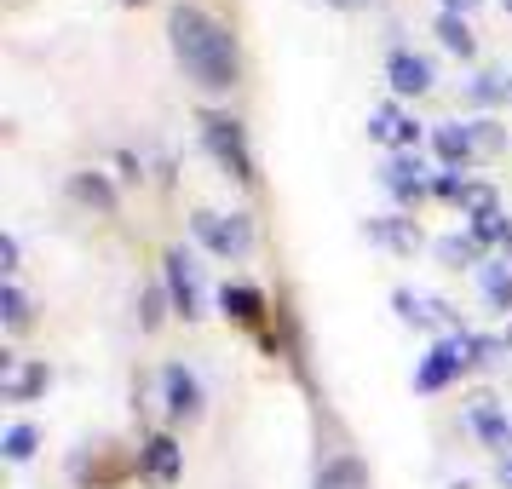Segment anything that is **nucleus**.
<instances>
[{
    "label": "nucleus",
    "mask_w": 512,
    "mask_h": 489,
    "mask_svg": "<svg viewBox=\"0 0 512 489\" xmlns=\"http://www.w3.org/2000/svg\"><path fill=\"white\" fill-rule=\"evenodd\" d=\"M443 6H449V12H466V6H478V0H443Z\"/></svg>",
    "instance_id": "obj_31"
},
{
    "label": "nucleus",
    "mask_w": 512,
    "mask_h": 489,
    "mask_svg": "<svg viewBox=\"0 0 512 489\" xmlns=\"http://www.w3.org/2000/svg\"><path fill=\"white\" fill-rule=\"evenodd\" d=\"M0 317H6V328H29V300L12 288V282L0 288Z\"/></svg>",
    "instance_id": "obj_24"
},
{
    "label": "nucleus",
    "mask_w": 512,
    "mask_h": 489,
    "mask_svg": "<svg viewBox=\"0 0 512 489\" xmlns=\"http://www.w3.org/2000/svg\"><path fill=\"white\" fill-rule=\"evenodd\" d=\"M438 259H443V265H455V271H461V265H484V242H478L472 231H466V236H443Z\"/></svg>",
    "instance_id": "obj_19"
},
{
    "label": "nucleus",
    "mask_w": 512,
    "mask_h": 489,
    "mask_svg": "<svg viewBox=\"0 0 512 489\" xmlns=\"http://www.w3.org/2000/svg\"><path fill=\"white\" fill-rule=\"evenodd\" d=\"M392 305L403 311V323H415V328H438V323H449V305H438V300H420V294H409V288H397V294H392Z\"/></svg>",
    "instance_id": "obj_16"
},
{
    "label": "nucleus",
    "mask_w": 512,
    "mask_h": 489,
    "mask_svg": "<svg viewBox=\"0 0 512 489\" xmlns=\"http://www.w3.org/2000/svg\"><path fill=\"white\" fill-rule=\"evenodd\" d=\"M438 41L455 52V58H472V29H466L461 12H443V18H438Z\"/></svg>",
    "instance_id": "obj_21"
},
{
    "label": "nucleus",
    "mask_w": 512,
    "mask_h": 489,
    "mask_svg": "<svg viewBox=\"0 0 512 489\" xmlns=\"http://www.w3.org/2000/svg\"><path fill=\"white\" fill-rule=\"evenodd\" d=\"M334 6H357V0H334Z\"/></svg>",
    "instance_id": "obj_33"
},
{
    "label": "nucleus",
    "mask_w": 512,
    "mask_h": 489,
    "mask_svg": "<svg viewBox=\"0 0 512 489\" xmlns=\"http://www.w3.org/2000/svg\"><path fill=\"white\" fill-rule=\"evenodd\" d=\"M139 466H144V478L156 489H167L173 478H179V443L167 438V432H156V438L144 443V455H139Z\"/></svg>",
    "instance_id": "obj_11"
},
{
    "label": "nucleus",
    "mask_w": 512,
    "mask_h": 489,
    "mask_svg": "<svg viewBox=\"0 0 512 489\" xmlns=\"http://www.w3.org/2000/svg\"><path fill=\"white\" fill-rule=\"evenodd\" d=\"M139 323H144V328H156V323H162V288H150V294H144V311H139Z\"/></svg>",
    "instance_id": "obj_28"
},
{
    "label": "nucleus",
    "mask_w": 512,
    "mask_h": 489,
    "mask_svg": "<svg viewBox=\"0 0 512 489\" xmlns=\"http://www.w3.org/2000/svg\"><path fill=\"white\" fill-rule=\"evenodd\" d=\"M466 420H472V432L489 443V449H501L507 455L512 449V420L495 409V397H472V409H466Z\"/></svg>",
    "instance_id": "obj_10"
},
{
    "label": "nucleus",
    "mask_w": 512,
    "mask_h": 489,
    "mask_svg": "<svg viewBox=\"0 0 512 489\" xmlns=\"http://www.w3.org/2000/svg\"><path fill=\"white\" fill-rule=\"evenodd\" d=\"M369 236L386 242V248H397V254H415L420 248V231L409 225V219H369Z\"/></svg>",
    "instance_id": "obj_18"
},
{
    "label": "nucleus",
    "mask_w": 512,
    "mask_h": 489,
    "mask_svg": "<svg viewBox=\"0 0 512 489\" xmlns=\"http://www.w3.org/2000/svg\"><path fill=\"white\" fill-rule=\"evenodd\" d=\"M466 93L478 98V104H495V98L512 93V81H501V75H472V87H466Z\"/></svg>",
    "instance_id": "obj_26"
},
{
    "label": "nucleus",
    "mask_w": 512,
    "mask_h": 489,
    "mask_svg": "<svg viewBox=\"0 0 512 489\" xmlns=\"http://www.w3.org/2000/svg\"><path fill=\"white\" fill-rule=\"evenodd\" d=\"M432 144H438L443 167H455V173H461V167L478 156V139H472V127H438V133H432Z\"/></svg>",
    "instance_id": "obj_14"
},
{
    "label": "nucleus",
    "mask_w": 512,
    "mask_h": 489,
    "mask_svg": "<svg viewBox=\"0 0 512 489\" xmlns=\"http://www.w3.org/2000/svg\"><path fill=\"white\" fill-rule=\"evenodd\" d=\"M386 81H392V93H426V87H432V64H426V58H420V52H392V58H386Z\"/></svg>",
    "instance_id": "obj_8"
},
{
    "label": "nucleus",
    "mask_w": 512,
    "mask_h": 489,
    "mask_svg": "<svg viewBox=\"0 0 512 489\" xmlns=\"http://www.w3.org/2000/svg\"><path fill=\"white\" fill-rule=\"evenodd\" d=\"M167 35H173V58H179V70H185L202 93H231L236 81H242V52H236V35L219 24L213 12L179 0V6L167 12Z\"/></svg>",
    "instance_id": "obj_1"
},
{
    "label": "nucleus",
    "mask_w": 512,
    "mask_h": 489,
    "mask_svg": "<svg viewBox=\"0 0 512 489\" xmlns=\"http://www.w3.org/2000/svg\"><path fill=\"white\" fill-rule=\"evenodd\" d=\"M478 282H484V300L495 311H512V265L507 259H484L478 265Z\"/></svg>",
    "instance_id": "obj_17"
},
{
    "label": "nucleus",
    "mask_w": 512,
    "mask_h": 489,
    "mask_svg": "<svg viewBox=\"0 0 512 489\" xmlns=\"http://www.w3.org/2000/svg\"><path fill=\"white\" fill-rule=\"evenodd\" d=\"M369 139L374 144H392L397 156H403V150H415V144H420V121H409L397 104H380V110L369 116Z\"/></svg>",
    "instance_id": "obj_7"
},
{
    "label": "nucleus",
    "mask_w": 512,
    "mask_h": 489,
    "mask_svg": "<svg viewBox=\"0 0 512 489\" xmlns=\"http://www.w3.org/2000/svg\"><path fill=\"white\" fill-rule=\"evenodd\" d=\"M0 369H6L0 392L12 397V403H24V397H35V392H47V369H41V363H18V357H0Z\"/></svg>",
    "instance_id": "obj_12"
},
{
    "label": "nucleus",
    "mask_w": 512,
    "mask_h": 489,
    "mask_svg": "<svg viewBox=\"0 0 512 489\" xmlns=\"http://www.w3.org/2000/svg\"><path fill=\"white\" fill-rule=\"evenodd\" d=\"M167 294L185 317H202V282H196V259L185 248H167Z\"/></svg>",
    "instance_id": "obj_5"
},
{
    "label": "nucleus",
    "mask_w": 512,
    "mask_h": 489,
    "mask_svg": "<svg viewBox=\"0 0 512 489\" xmlns=\"http://www.w3.org/2000/svg\"><path fill=\"white\" fill-rule=\"evenodd\" d=\"M501 484L512 489V455H507V461H501Z\"/></svg>",
    "instance_id": "obj_32"
},
{
    "label": "nucleus",
    "mask_w": 512,
    "mask_h": 489,
    "mask_svg": "<svg viewBox=\"0 0 512 489\" xmlns=\"http://www.w3.org/2000/svg\"><path fill=\"white\" fill-rule=\"evenodd\" d=\"M219 305H225V317H236V323H259V317H265V294L248 288V282H225Z\"/></svg>",
    "instance_id": "obj_15"
},
{
    "label": "nucleus",
    "mask_w": 512,
    "mask_h": 489,
    "mask_svg": "<svg viewBox=\"0 0 512 489\" xmlns=\"http://www.w3.org/2000/svg\"><path fill=\"white\" fill-rule=\"evenodd\" d=\"M455 208L472 213V219H489V213H501V202H495V190H489V185L466 179V190H461V202H455Z\"/></svg>",
    "instance_id": "obj_23"
},
{
    "label": "nucleus",
    "mask_w": 512,
    "mask_h": 489,
    "mask_svg": "<svg viewBox=\"0 0 512 489\" xmlns=\"http://www.w3.org/2000/svg\"><path fill=\"white\" fill-rule=\"evenodd\" d=\"M472 363H478V334H466V328L443 334L438 346L420 357L415 392H443V386H449V380H461V369H472Z\"/></svg>",
    "instance_id": "obj_2"
},
{
    "label": "nucleus",
    "mask_w": 512,
    "mask_h": 489,
    "mask_svg": "<svg viewBox=\"0 0 512 489\" xmlns=\"http://www.w3.org/2000/svg\"><path fill=\"white\" fill-rule=\"evenodd\" d=\"M190 231L202 236V242H208L213 254H248V242H254V225H248V213H196V219H190Z\"/></svg>",
    "instance_id": "obj_4"
},
{
    "label": "nucleus",
    "mask_w": 512,
    "mask_h": 489,
    "mask_svg": "<svg viewBox=\"0 0 512 489\" xmlns=\"http://www.w3.org/2000/svg\"><path fill=\"white\" fill-rule=\"evenodd\" d=\"M472 236H478V242H512V219L507 213H489V219H472Z\"/></svg>",
    "instance_id": "obj_25"
},
{
    "label": "nucleus",
    "mask_w": 512,
    "mask_h": 489,
    "mask_svg": "<svg viewBox=\"0 0 512 489\" xmlns=\"http://www.w3.org/2000/svg\"><path fill=\"white\" fill-rule=\"evenodd\" d=\"M127 6H139V0H127Z\"/></svg>",
    "instance_id": "obj_36"
},
{
    "label": "nucleus",
    "mask_w": 512,
    "mask_h": 489,
    "mask_svg": "<svg viewBox=\"0 0 512 489\" xmlns=\"http://www.w3.org/2000/svg\"><path fill=\"white\" fill-rule=\"evenodd\" d=\"M162 386H167V409L173 415H202V380L185 369V363H167L162 369Z\"/></svg>",
    "instance_id": "obj_9"
},
{
    "label": "nucleus",
    "mask_w": 512,
    "mask_h": 489,
    "mask_svg": "<svg viewBox=\"0 0 512 489\" xmlns=\"http://www.w3.org/2000/svg\"><path fill=\"white\" fill-rule=\"evenodd\" d=\"M501 6H507V12H512V0H501Z\"/></svg>",
    "instance_id": "obj_35"
},
{
    "label": "nucleus",
    "mask_w": 512,
    "mask_h": 489,
    "mask_svg": "<svg viewBox=\"0 0 512 489\" xmlns=\"http://www.w3.org/2000/svg\"><path fill=\"white\" fill-rule=\"evenodd\" d=\"M507 351H512V328H507Z\"/></svg>",
    "instance_id": "obj_34"
},
{
    "label": "nucleus",
    "mask_w": 512,
    "mask_h": 489,
    "mask_svg": "<svg viewBox=\"0 0 512 489\" xmlns=\"http://www.w3.org/2000/svg\"><path fill=\"white\" fill-rule=\"evenodd\" d=\"M461 190H466V173H455V167H443L432 179V196H443V202H461Z\"/></svg>",
    "instance_id": "obj_27"
},
{
    "label": "nucleus",
    "mask_w": 512,
    "mask_h": 489,
    "mask_svg": "<svg viewBox=\"0 0 512 489\" xmlns=\"http://www.w3.org/2000/svg\"><path fill=\"white\" fill-rule=\"evenodd\" d=\"M380 185L392 190L397 202H420V196H426V167H420V156L415 150H403V156H392V162L380 167Z\"/></svg>",
    "instance_id": "obj_6"
},
{
    "label": "nucleus",
    "mask_w": 512,
    "mask_h": 489,
    "mask_svg": "<svg viewBox=\"0 0 512 489\" xmlns=\"http://www.w3.org/2000/svg\"><path fill=\"white\" fill-rule=\"evenodd\" d=\"M202 139H208V150L225 162V173H231L236 185H254V156H248V139H242V121L202 116Z\"/></svg>",
    "instance_id": "obj_3"
},
{
    "label": "nucleus",
    "mask_w": 512,
    "mask_h": 489,
    "mask_svg": "<svg viewBox=\"0 0 512 489\" xmlns=\"http://www.w3.org/2000/svg\"><path fill=\"white\" fill-rule=\"evenodd\" d=\"M75 196H81V202H93L98 213H116V190H110L104 173H75Z\"/></svg>",
    "instance_id": "obj_20"
},
{
    "label": "nucleus",
    "mask_w": 512,
    "mask_h": 489,
    "mask_svg": "<svg viewBox=\"0 0 512 489\" xmlns=\"http://www.w3.org/2000/svg\"><path fill=\"white\" fill-rule=\"evenodd\" d=\"M35 443H41V432H35L29 420H18V426H6L0 449H6V461H29V455H35Z\"/></svg>",
    "instance_id": "obj_22"
},
{
    "label": "nucleus",
    "mask_w": 512,
    "mask_h": 489,
    "mask_svg": "<svg viewBox=\"0 0 512 489\" xmlns=\"http://www.w3.org/2000/svg\"><path fill=\"white\" fill-rule=\"evenodd\" d=\"M0 271H6V277L18 271V236H0Z\"/></svg>",
    "instance_id": "obj_30"
},
{
    "label": "nucleus",
    "mask_w": 512,
    "mask_h": 489,
    "mask_svg": "<svg viewBox=\"0 0 512 489\" xmlns=\"http://www.w3.org/2000/svg\"><path fill=\"white\" fill-rule=\"evenodd\" d=\"M472 139H478V150H495L501 144V127L495 121H472Z\"/></svg>",
    "instance_id": "obj_29"
},
{
    "label": "nucleus",
    "mask_w": 512,
    "mask_h": 489,
    "mask_svg": "<svg viewBox=\"0 0 512 489\" xmlns=\"http://www.w3.org/2000/svg\"><path fill=\"white\" fill-rule=\"evenodd\" d=\"M311 489H369V466L357 461V455H334V461L317 472Z\"/></svg>",
    "instance_id": "obj_13"
}]
</instances>
